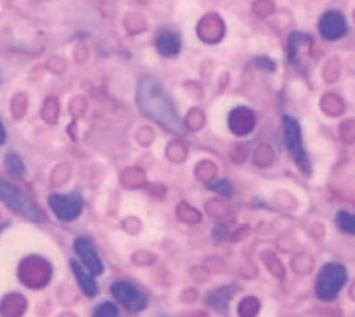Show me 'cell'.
<instances>
[{"label": "cell", "mask_w": 355, "mask_h": 317, "mask_svg": "<svg viewBox=\"0 0 355 317\" xmlns=\"http://www.w3.org/2000/svg\"><path fill=\"white\" fill-rule=\"evenodd\" d=\"M137 106L146 117L155 120L162 127L168 128L173 134L184 135L187 132L186 125L177 114L172 101L168 99L158 80L151 78V76L141 80L137 89Z\"/></svg>", "instance_id": "1"}, {"label": "cell", "mask_w": 355, "mask_h": 317, "mask_svg": "<svg viewBox=\"0 0 355 317\" xmlns=\"http://www.w3.org/2000/svg\"><path fill=\"white\" fill-rule=\"evenodd\" d=\"M349 274L342 264L329 262L319 271L318 281H315V295L319 300L331 302L338 297L342 288L347 284Z\"/></svg>", "instance_id": "2"}, {"label": "cell", "mask_w": 355, "mask_h": 317, "mask_svg": "<svg viewBox=\"0 0 355 317\" xmlns=\"http://www.w3.org/2000/svg\"><path fill=\"white\" fill-rule=\"evenodd\" d=\"M0 200H2L3 203L10 208V210H14L16 214L23 215V217H26L28 221H31V222H44L45 221V217H44V214H42L40 208H38L37 205H35L33 201L26 196V194H23L19 189H16V187L10 186L9 182H6V180H2V179H0Z\"/></svg>", "instance_id": "3"}, {"label": "cell", "mask_w": 355, "mask_h": 317, "mask_svg": "<svg viewBox=\"0 0 355 317\" xmlns=\"http://www.w3.org/2000/svg\"><path fill=\"white\" fill-rule=\"evenodd\" d=\"M283 132H284V142H286V149L290 151L291 158L297 163L300 172L305 175H311V160H309L307 151L304 148V141H302V128L295 118L284 117L283 118Z\"/></svg>", "instance_id": "4"}, {"label": "cell", "mask_w": 355, "mask_h": 317, "mask_svg": "<svg viewBox=\"0 0 355 317\" xmlns=\"http://www.w3.org/2000/svg\"><path fill=\"white\" fill-rule=\"evenodd\" d=\"M111 293L118 302L130 312H141L148 307V297L141 288L127 281H116L111 286Z\"/></svg>", "instance_id": "5"}, {"label": "cell", "mask_w": 355, "mask_h": 317, "mask_svg": "<svg viewBox=\"0 0 355 317\" xmlns=\"http://www.w3.org/2000/svg\"><path fill=\"white\" fill-rule=\"evenodd\" d=\"M49 207L52 214L61 222H71L82 214V200L78 194H51L49 196Z\"/></svg>", "instance_id": "6"}, {"label": "cell", "mask_w": 355, "mask_h": 317, "mask_svg": "<svg viewBox=\"0 0 355 317\" xmlns=\"http://www.w3.org/2000/svg\"><path fill=\"white\" fill-rule=\"evenodd\" d=\"M319 31L326 40H338V38L345 37L349 31L345 16L340 10H328L319 19Z\"/></svg>", "instance_id": "7"}, {"label": "cell", "mask_w": 355, "mask_h": 317, "mask_svg": "<svg viewBox=\"0 0 355 317\" xmlns=\"http://www.w3.org/2000/svg\"><path fill=\"white\" fill-rule=\"evenodd\" d=\"M75 252L78 253L80 259H82L83 267L89 269L94 276H99L104 273V266L101 262L99 255H97L96 246L92 245L89 238H76L75 239Z\"/></svg>", "instance_id": "8"}, {"label": "cell", "mask_w": 355, "mask_h": 317, "mask_svg": "<svg viewBox=\"0 0 355 317\" xmlns=\"http://www.w3.org/2000/svg\"><path fill=\"white\" fill-rule=\"evenodd\" d=\"M229 125H231V130L234 132V134H250L252 128L255 127V114L250 110H246V108H238V110H234L231 113Z\"/></svg>", "instance_id": "9"}, {"label": "cell", "mask_w": 355, "mask_h": 317, "mask_svg": "<svg viewBox=\"0 0 355 317\" xmlns=\"http://www.w3.org/2000/svg\"><path fill=\"white\" fill-rule=\"evenodd\" d=\"M156 49L165 58H173L180 52V37L172 30H162L156 37Z\"/></svg>", "instance_id": "10"}, {"label": "cell", "mask_w": 355, "mask_h": 317, "mask_svg": "<svg viewBox=\"0 0 355 317\" xmlns=\"http://www.w3.org/2000/svg\"><path fill=\"white\" fill-rule=\"evenodd\" d=\"M71 269L76 281H78L80 288L83 290V293H85L87 297H96V295L99 293V286H97L96 280H94V274L90 273L89 269H85L83 266H80L76 260H71Z\"/></svg>", "instance_id": "11"}, {"label": "cell", "mask_w": 355, "mask_h": 317, "mask_svg": "<svg viewBox=\"0 0 355 317\" xmlns=\"http://www.w3.org/2000/svg\"><path fill=\"white\" fill-rule=\"evenodd\" d=\"M234 293H236V288L234 286L218 288V290L211 291V293L208 295V297H207V304L210 305V307H214L215 311L225 312V309H227L229 302H231V298L234 297Z\"/></svg>", "instance_id": "12"}, {"label": "cell", "mask_w": 355, "mask_h": 317, "mask_svg": "<svg viewBox=\"0 0 355 317\" xmlns=\"http://www.w3.org/2000/svg\"><path fill=\"white\" fill-rule=\"evenodd\" d=\"M6 169L7 172L14 177L26 175V166H24L23 160H21L16 153H9V155L6 156Z\"/></svg>", "instance_id": "13"}, {"label": "cell", "mask_w": 355, "mask_h": 317, "mask_svg": "<svg viewBox=\"0 0 355 317\" xmlns=\"http://www.w3.org/2000/svg\"><path fill=\"white\" fill-rule=\"evenodd\" d=\"M336 225L347 234H355V215L350 212H340L336 215Z\"/></svg>", "instance_id": "14"}, {"label": "cell", "mask_w": 355, "mask_h": 317, "mask_svg": "<svg viewBox=\"0 0 355 317\" xmlns=\"http://www.w3.org/2000/svg\"><path fill=\"white\" fill-rule=\"evenodd\" d=\"M92 317H120V312H118L114 304H111V302H103V304L97 305Z\"/></svg>", "instance_id": "15"}, {"label": "cell", "mask_w": 355, "mask_h": 317, "mask_svg": "<svg viewBox=\"0 0 355 317\" xmlns=\"http://www.w3.org/2000/svg\"><path fill=\"white\" fill-rule=\"evenodd\" d=\"M208 189L214 191V193L220 194V196L227 198L232 194V186L227 182V180H215V182H211L210 186H208Z\"/></svg>", "instance_id": "16"}, {"label": "cell", "mask_w": 355, "mask_h": 317, "mask_svg": "<svg viewBox=\"0 0 355 317\" xmlns=\"http://www.w3.org/2000/svg\"><path fill=\"white\" fill-rule=\"evenodd\" d=\"M257 66L262 69H267V71H274L276 69V65L269 58H259L257 59Z\"/></svg>", "instance_id": "17"}, {"label": "cell", "mask_w": 355, "mask_h": 317, "mask_svg": "<svg viewBox=\"0 0 355 317\" xmlns=\"http://www.w3.org/2000/svg\"><path fill=\"white\" fill-rule=\"evenodd\" d=\"M6 139H7L6 128H3V123H2V121H0V146H2L3 142H6Z\"/></svg>", "instance_id": "18"}]
</instances>
